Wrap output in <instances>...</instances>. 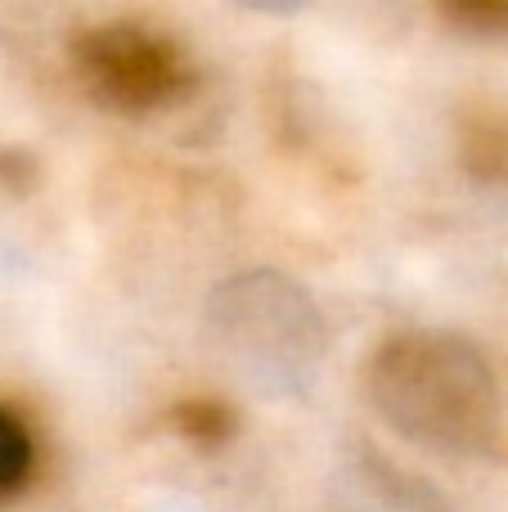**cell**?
<instances>
[{
    "instance_id": "6da1fadb",
    "label": "cell",
    "mask_w": 508,
    "mask_h": 512,
    "mask_svg": "<svg viewBox=\"0 0 508 512\" xmlns=\"http://www.w3.org/2000/svg\"><path fill=\"white\" fill-rule=\"evenodd\" d=\"M374 400L405 436L432 445H482L495 418V382L468 346L401 337L374 364Z\"/></svg>"
},
{
    "instance_id": "7a4b0ae2",
    "label": "cell",
    "mask_w": 508,
    "mask_h": 512,
    "mask_svg": "<svg viewBox=\"0 0 508 512\" xmlns=\"http://www.w3.org/2000/svg\"><path fill=\"white\" fill-rule=\"evenodd\" d=\"M81 81L90 95L122 113L171 104L189 86L185 50L167 32H153L144 23H99L77 36L72 45Z\"/></svg>"
},
{
    "instance_id": "3957f363",
    "label": "cell",
    "mask_w": 508,
    "mask_h": 512,
    "mask_svg": "<svg viewBox=\"0 0 508 512\" xmlns=\"http://www.w3.org/2000/svg\"><path fill=\"white\" fill-rule=\"evenodd\" d=\"M464 167L482 180H508V104H473L459 122Z\"/></svg>"
},
{
    "instance_id": "277c9868",
    "label": "cell",
    "mask_w": 508,
    "mask_h": 512,
    "mask_svg": "<svg viewBox=\"0 0 508 512\" xmlns=\"http://www.w3.org/2000/svg\"><path fill=\"white\" fill-rule=\"evenodd\" d=\"M32 463H36V450H32V436H27V427L18 423L9 409H0V499L27 486V477H32Z\"/></svg>"
},
{
    "instance_id": "5b68a950",
    "label": "cell",
    "mask_w": 508,
    "mask_h": 512,
    "mask_svg": "<svg viewBox=\"0 0 508 512\" xmlns=\"http://www.w3.org/2000/svg\"><path fill=\"white\" fill-rule=\"evenodd\" d=\"M455 23L482 27V32H508V0H464V5L446 9Z\"/></svg>"
},
{
    "instance_id": "8992f818",
    "label": "cell",
    "mask_w": 508,
    "mask_h": 512,
    "mask_svg": "<svg viewBox=\"0 0 508 512\" xmlns=\"http://www.w3.org/2000/svg\"><path fill=\"white\" fill-rule=\"evenodd\" d=\"M180 427H185L189 436H221L225 414L216 405H207V400H194V405L180 409Z\"/></svg>"
}]
</instances>
